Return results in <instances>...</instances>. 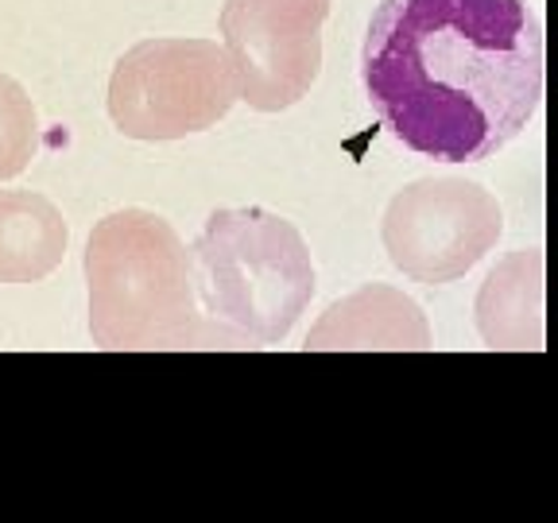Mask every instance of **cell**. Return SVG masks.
Returning a JSON list of instances; mask_svg holds the SVG:
<instances>
[{
  "mask_svg": "<svg viewBox=\"0 0 558 523\" xmlns=\"http://www.w3.org/2000/svg\"><path fill=\"white\" fill-rule=\"evenodd\" d=\"M333 0H226L221 35L241 101L283 113L311 94L323 70V27Z\"/></svg>",
  "mask_w": 558,
  "mask_h": 523,
  "instance_id": "6",
  "label": "cell"
},
{
  "mask_svg": "<svg viewBox=\"0 0 558 523\" xmlns=\"http://www.w3.org/2000/svg\"><path fill=\"white\" fill-rule=\"evenodd\" d=\"M70 229L35 191H0V283H35L62 264Z\"/></svg>",
  "mask_w": 558,
  "mask_h": 523,
  "instance_id": "9",
  "label": "cell"
},
{
  "mask_svg": "<svg viewBox=\"0 0 558 523\" xmlns=\"http://www.w3.org/2000/svg\"><path fill=\"white\" fill-rule=\"evenodd\" d=\"M89 333L101 349L226 345L194 291L191 248L151 209H117L86 244Z\"/></svg>",
  "mask_w": 558,
  "mask_h": 523,
  "instance_id": "2",
  "label": "cell"
},
{
  "mask_svg": "<svg viewBox=\"0 0 558 523\" xmlns=\"http://www.w3.org/2000/svg\"><path fill=\"white\" fill-rule=\"evenodd\" d=\"M477 330L488 349H543L539 248H520L488 271L477 295Z\"/></svg>",
  "mask_w": 558,
  "mask_h": 523,
  "instance_id": "8",
  "label": "cell"
},
{
  "mask_svg": "<svg viewBox=\"0 0 558 523\" xmlns=\"http://www.w3.org/2000/svg\"><path fill=\"white\" fill-rule=\"evenodd\" d=\"M191 264L198 306L226 345H279L314 299L303 233L260 206L209 214Z\"/></svg>",
  "mask_w": 558,
  "mask_h": 523,
  "instance_id": "3",
  "label": "cell"
},
{
  "mask_svg": "<svg viewBox=\"0 0 558 523\" xmlns=\"http://www.w3.org/2000/svg\"><path fill=\"white\" fill-rule=\"evenodd\" d=\"M39 148V117L16 78L0 74V183L27 171Z\"/></svg>",
  "mask_w": 558,
  "mask_h": 523,
  "instance_id": "10",
  "label": "cell"
},
{
  "mask_svg": "<svg viewBox=\"0 0 558 523\" xmlns=\"http://www.w3.org/2000/svg\"><path fill=\"white\" fill-rule=\"evenodd\" d=\"M361 78L400 144L438 163H477L539 113L543 24L527 0H380Z\"/></svg>",
  "mask_w": 558,
  "mask_h": 523,
  "instance_id": "1",
  "label": "cell"
},
{
  "mask_svg": "<svg viewBox=\"0 0 558 523\" xmlns=\"http://www.w3.org/2000/svg\"><path fill=\"white\" fill-rule=\"evenodd\" d=\"M236 97V70L214 39H144L109 78V117L132 139H183L214 129Z\"/></svg>",
  "mask_w": 558,
  "mask_h": 523,
  "instance_id": "4",
  "label": "cell"
},
{
  "mask_svg": "<svg viewBox=\"0 0 558 523\" xmlns=\"http://www.w3.org/2000/svg\"><path fill=\"white\" fill-rule=\"evenodd\" d=\"M306 349H430V326L415 299L388 283H368L318 318Z\"/></svg>",
  "mask_w": 558,
  "mask_h": 523,
  "instance_id": "7",
  "label": "cell"
},
{
  "mask_svg": "<svg viewBox=\"0 0 558 523\" xmlns=\"http://www.w3.org/2000/svg\"><path fill=\"white\" fill-rule=\"evenodd\" d=\"M505 233L500 202L470 179H418L384 214L388 260L415 283H453Z\"/></svg>",
  "mask_w": 558,
  "mask_h": 523,
  "instance_id": "5",
  "label": "cell"
}]
</instances>
